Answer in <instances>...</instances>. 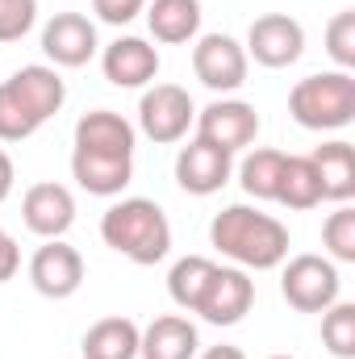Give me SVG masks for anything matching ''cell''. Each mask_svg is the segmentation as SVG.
I'll use <instances>...</instances> for the list:
<instances>
[{
  "label": "cell",
  "instance_id": "cell-1",
  "mask_svg": "<svg viewBox=\"0 0 355 359\" xmlns=\"http://www.w3.org/2000/svg\"><path fill=\"white\" fill-rule=\"evenodd\" d=\"M72 176L88 196H117L134 180V126L113 109H92L76 121Z\"/></svg>",
  "mask_w": 355,
  "mask_h": 359
},
{
  "label": "cell",
  "instance_id": "cell-2",
  "mask_svg": "<svg viewBox=\"0 0 355 359\" xmlns=\"http://www.w3.org/2000/svg\"><path fill=\"white\" fill-rule=\"evenodd\" d=\"M209 243L243 271H272L288 259V226L255 205H226L209 222Z\"/></svg>",
  "mask_w": 355,
  "mask_h": 359
},
{
  "label": "cell",
  "instance_id": "cell-3",
  "mask_svg": "<svg viewBox=\"0 0 355 359\" xmlns=\"http://www.w3.org/2000/svg\"><path fill=\"white\" fill-rule=\"evenodd\" d=\"M67 100V84L59 67L29 63L17 67L0 84V142H25L34 138Z\"/></svg>",
  "mask_w": 355,
  "mask_h": 359
},
{
  "label": "cell",
  "instance_id": "cell-4",
  "mask_svg": "<svg viewBox=\"0 0 355 359\" xmlns=\"http://www.w3.org/2000/svg\"><path fill=\"white\" fill-rule=\"evenodd\" d=\"M100 238L109 251L126 255L130 264L151 268V264L168 259V251H172V222L155 201L121 196L100 213Z\"/></svg>",
  "mask_w": 355,
  "mask_h": 359
},
{
  "label": "cell",
  "instance_id": "cell-5",
  "mask_svg": "<svg viewBox=\"0 0 355 359\" xmlns=\"http://www.w3.org/2000/svg\"><path fill=\"white\" fill-rule=\"evenodd\" d=\"M288 113L301 130H343L355 121V76L351 72H318L297 80L288 92Z\"/></svg>",
  "mask_w": 355,
  "mask_h": 359
},
{
  "label": "cell",
  "instance_id": "cell-6",
  "mask_svg": "<svg viewBox=\"0 0 355 359\" xmlns=\"http://www.w3.org/2000/svg\"><path fill=\"white\" fill-rule=\"evenodd\" d=\"M339 268L326 255H293L280 271V292L297 313H326L339 301Z\"/></svg>",
  "mask_w": 355,
  "mask_h": 359
},
{
  "label": "cell",
  "instance_id": "cell-7",
  "mask_svg": "<svg viewBox=\"0 0 355 359\" xmlns=\"http://www.w3.org/2000/svg\"><path fill=\"white\" fill-rule=\"evenodd\" d=\"M192 121H196V104L180 84H151L138 100V130L159 147L180 142Z\"/></svg>",
  "mask_w": 355,
  "mask_h": 359
},
{
  "label": "cell",
  "instance_id": "cell-8",
  "mask_svg": "<svg viewBox=\"0 0 355 359\" xmlns=\"http://www.w3.org/2000/svg\"><path fill=\"white\" fill-rule=\"evenodd\" d=\"M247 50L230 34H205L192 46V76L209 92H239L247 84Z\"/></svg>",
  "mask_w": 355,
  "mask_h": 359
},
{
  "label": "cell",
  "instance_id": "cell-9",
  "mask_svg": "<svg viewBox=\"0 0 355 359\" xmlns=\"http://www.w3.org/2000/svg\"><path fill=\"white\" fill-rule=\"evenodd\" d=\"M243 50H247V59H255L260 67H272V72L293 67L305 55V29L288 13H264L251 21Z\"/></svg>",
  "mask_w": 355,
  "mask_h": 359
},
{
  "label": "cell",
  "instance_id": "cell-10",
  "mask_svg": "<svg viewBox=\"0 0 355 359\" xmlns=\"http://www.w3.org/2000/svg\"><path fill=\"white\" fill-rule=\"evenodd\" d=\"M196 138L234 155V151H243L260 138V113L247 100H226L222 96V100H213L196 113Z\"/></svg>",
  "mask_w": 355,
  "mask_h": 359
},
{
  "label": "cell",
  "instance_id": "cell-11",
  "mask_svg": "<svg viewBox=\"0 0 355 359\" xmlns=\"http://www.w3.org/2000/svg\"><path fill=\"white\" fill-rule=\"evenodd\" d=\"M255 305V280L243 268H213L201 301H196V313L209 322V326H239Z\"/></svg>",
  "mask_w": 355,
  "mask_h": 359
},
{
  "label": "cell",
  "instance_id": "cell-12",
  "mask_svg": "<svg viewBox=\"0 0 355 359\" xmlns=\"http://www.w3.org/2000/svg\"><path fill=\"white\" fill-rule=\"evenodd\" d=\"M29 284L51 301L76 297L84 284V255L63 238H46L29 259Z\"/></svg>",
  "mask_w": 355,
  "mask_h": 359
},
{
  "label": "cell",
  "instance_id": "cell-13",
  "mask_svg": "<svg viewBox=\"0 0 355 359\" xmlns=\"http://www.w3.org/2000/svg\"><path fill=\"white\" fill-rule=\"evenodd\" d=\"M21 222L38 238H63L76 226V196H72V188L55 184V180L29 184L25 196H21Z\"/></svg>",
  "mask_w": 355,
  "mask_h": 359
},
{
  "label": "cell",
  "instance_id": "cell-14",
  "mask_svg": "<svg viewBox=\"0 0 355 359\" xmlns=\"http://www.w3.org/2000/svg\"><path fill=\"white\" fill-rule=\"evenodd\" d=\"M42 50L55 67H84L96 59V25L84 13H55L42 29Z\"/></svg>",
  "mask_w": 355,
  "mask_h": 359
},
{
  "label": "cell",
  "instance_id": "cell-15",
  "mask_svg": "<svg viewBox=\"0 0 355 359\" xmlns=\"http://www.w3.org/2000/svg\"><path fill=\"white\" fill-rule=\"evenodd\" d=\"M100 72L113 88H147L159 76V50L147 38H117L100 50Z\"/></svg>",
  "mask_w": 355,
  "mask_h": 359
},
{
  "label": "cell",
  "instance_id": "cell-16",
  "mask_svg": "<svg viewBox=\"0 0 355 359\" xmlns=\"http://www.w3.org/2000/svg\"><path fill=\"white\" fill-rule=\"evenodd\" d=\"M230 172H234V155H226V151H217V147H209L201 138L180 147V155H176V184L184 192H192V196L222 192Z\"/></svg>",
  "mask_w": 355,
  "mask_h": 359
},
{
  "label": "cell",
  "instance_id": "cell-17",
  "mask_svg": "<svg viewBox=\"0 0 355 359\" xmlns=\"http://www.w3.org/2000/svg\"><path fill=\"white\" fill-rule=\"evenodd\" d=\"M196 351H201V334L180 313L155 318L138 339V355L142 359H196Z\"/></svg>",
  "mask_w": 355,
  "mask_h": 359
},
{
  "label": "cell",
  "instance_id": "cell-18",
  "mask_svg": "<svg viewBox=\"0 0 355 359\" xmlns=\"http://www.w3.org/2000/svg\"><path fill=\"white\" fill-rule=\"evenodd\" d=\"M309 159H314V172L322 184V201L347 205L355 196V147L335 138V142H322Z\"/></svg>",
  "mask_w": 355,
  "mask_h": 359
},
{
  "label": "cell",
  "instance_id": "cell-19",
  "mask_svg": "<svg viewBox=\"0 0 355 359\" xmlns=\"http://www.w3.org/2000/svg\"><path fill=\"white\" fill-rule=\"evenodd\" d=\"M147 25L155 42L184 46L201 34V0H147Z\"/></svg>",
  "mask_w": 355,
  "mask_h": 359
},
{
  "label": "cell",
  "instance_id": "cell-20",
  "mask_svg": "<svg viewBox=\"0 0 355 359\" xmlns=\"http://www.w3.org/2000/svg\"><path fill=\"white\" fill-rule=\"evenodd\" d=\"M138 339H142L138 322L113 313V318H100L84 330L80 351H84V359H138Z\"/></svg>",
  "mask_w": 355,
  "mask_h": 359
},
{
  "label": "cell",
  "instance_id": "cell-21",
  "mask_svg": "<svg viewBox=\"0 0 355 359\" xmlns=\"http://www.w3.org/2000/svg\"><path fill=\"white\" fill-rule=\"evenodd\" d=\"M276 205L297 209V213L322 205V184H318V172H314L309 155H284L280 184H276Z\"/></svg>",
  "mask_w": 355,
  "mask_h": 359
},
{
  "label": "cell",
  "instance_id": "cell-22",
  "mask_svg": "<svg viewBox=\"0 0 355 359\" xmlns=\"http://www.w3.org/2000/svg\"><path fill=\"white\" fill-rule=\"evenodd\" d=\"M213 268L217 264L205 259V255H184V259H176V268L168 271V292H172V301H176L184 313H196V301H201V292H205Z\"/></svg>",
  "mask_w": 355,
  "mask_h": 359
},
{
  "label": "cell",
  "instance_id": "cell-23",
  "mask_svg": "<svg viewBox=\"0 0 355 359\" xmlns=\"http://www.w3.org/2000/svg\"><path fill=\"white\" fill-rule=\"evenodd\" d=\"M280 168H284V151L260 147L239 163V184L247 196L255 201H276V184H280Z\"/></svg>",
  "mask_w": 355,
  "mask_h": 359
},
{
  "label": "cell",
  "instance_id": "cell-24",
  "mask_svg": "<svg viewBox=\"0 0 355 359\" xmlns=\"http://www.w3.org/2000/svg\"><path fill=\"white\" fill-rule=\"evenodd\" d=\"M322 343L335 359H355V305L335 301L322 313Z\"/></svg>",
  "mask_w": 355,
  "mask_h": 359
},
{
  "label": "cell",
  "instance_id": "cell-25",
  "mask_svg": "<svg viewBox=\"0 0 355 359\" xmlns=\"http://www.w3.org/2000/svg\"><path fill=\"white\" fill-rule=\"evenodd\" d=\"M322 243H326V259L330 264H355V209L339 205L326 222H322Z\"/></svg>",
  "mask_w": 355,
  "mask_h": 359
},
{
  "label": "cell",
  "instance_id": "cell-26",
  "mask_svg": "<svg viewBox=\"0 0 355 359\" xmlns=\"http://www.w3.org/2000/svg\"><path fill=\"white\" fill-rule=\"evenodd\" d=\"M326 55L339 63V72L355 67V8H343L326 25Z\"/></svg>",
  "mask_w": 355,
  "mask_h": 359
},
{
  "label": "cell",
  "instance_id": "cell-27",
  "mask_svg": "<svg viewBox=\"0 0 355 359\" xmlns=\"http://www.w3.org/2000/svg\"><path fill=\"white\" fill-rule=\"evenodd\" d=\"M38 21V0H0V42H21Z\"/></svg>",
  "mask_w": 355,
  "mask_h": 359
},
{
  "label": "cell",
  "instance_id": "cell-28",
  "mask_svg": "<svg viewBox=\"0 0 355 359\" xmlns=\"http://www.w3.org/2000/svg\"><path fill=\"white\" fill-rule=\"evenodd\" d=\"M142 8H147V0H92V13L105 25H130Z\"/></svg>",
  "mask_w": 355,
  "mask_h": 359
},
{
  "label": "cell",
  "instance_id": "cell-29",
  "mask_svg": "<svg viewBox=\"0 0 355 359\" xmlns=\"http://www.w3.org/2000/svg\"><path fill=\"white\" fill-rule=\"evenodd\" d=\"M17 268H21V247L8 234H0V284H8L17 276Z\"/></svg>",
  "mask_w": 355,
  "mask_h": 359
},
{
  "label": "cell",
  "instance_id": "cell-30",
  "mask_svg": "<svg viewBox=\"0 0 355 359\" xmlns=\"http://www.w3.org/2000/svg\"><path fill=\"white\" fill-rule=\"evenodd\" d=\"M13 184H17V168H13L8 151H0V205L13 196Z\"/></svg>",
  "mask_w": 355,
  "mask_h": 359
},
{
  "label": "cell",
  "instance_id": "cell-31",
  "mask_svg": "<svg viewBox=\"0 0 355 359\" xmlns=\"http://www.w3.org/2000/svg\"><path fill=\"white\" fill-rule=\"evenodd\" d=\"M196 359H247V351L234 347V343H217V347H209V351H196Z\"/></svg>",
  "mask_w": 355,
  "mask_h": 359
},
{
  "label": "cell",
  "instance_id": "cell-32",
  "mask_svg": "<svg viewBox=\"0 0 355 359\" xmlns=\"http://www.w3.org/2000/svg\"><path fill=\"white\" fill-rule=\"evenodd\" d=\"M267 359H293V355H267Z\"/></svg>",
  "mask_w": 355,
  "mask_h": 359
},
{
  "label": "cell",
  "instance_id": "cell-33",
  "mask_svg": "<svg viewBox=\"0 0 355 359\" xmlns=\"http://www.w3.org/2000/svg\"><path fill=\"white\" fill-rule=\"evenodd\" d=\"M0 234H4V230H0Z\"/></svg>",
  "mask_w": 355,
  "mask_h": 359
}]
</instances>
